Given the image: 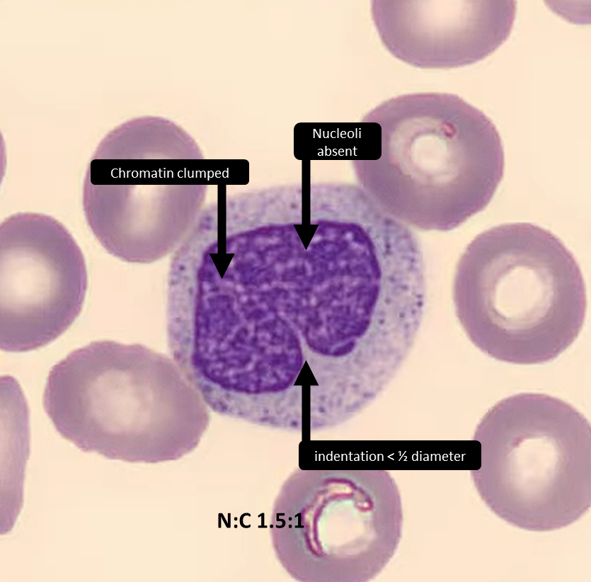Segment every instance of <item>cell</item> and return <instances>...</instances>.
Returning <instances> with one entry per match:
<instances>
[{"mask_svg":"<svg viewBox=\"0 0 591 582\" xmlns=\"http://www.w3.org/2000/svg\"><path fill=\"white\" fill-rule=\"evenodd\" d=\"M43 407L82 451L129 462L178 460L196 448L210 422L205 402L170 358L108 340L53 365Z\"/></svg>","mask_w":591,"mask_h":582,"instance_id":"1","label":"cell"},{"mask_svg":"<svg viewBox=\"0 0 591 582\" xmlns=\"http://www.w3.org/2000/svg\"><path fill=\"white\" fill-rule=\"evenodd\" d=\"M380 156L356 162L369 195L408 227L447 232L481 212L504 173L498 131L457 95L415 93L385 101L367 116Z\"/></svg>","mask_w":591,"mask_h":582,"instance_id":"2","label":"cell"},{"mask_svg":"<svg viewBox=\"0 0 591 582\" xmlns=\"http://www.w3.org/2000/svg\"><path fill=\"white\" fill-rule=\"evenodd\" d=\"M457 316L472 343L497 360L551 361L579 336L587 309L572 253L535 224H501L478 234L457 265Z\"/></svg>","mask_w":591,"mask_h":582,"instance_id":"3","label":"cell"},{"mask_svg":"<svg viewBox=\"0 0 591 582\" xmlns=\"http://www.w3.org/2000/svg\"><path fill=\"white\" fill-rule=\"evenodd\" d=\"M84 254L59 221L18 212L0 225L1 349L25 352L60 336L81 311Z\"/></svg>","mask_w":591,"mask_h":582,"instance_id":"4","label":"cell"},{"mask_svg":"<svg viewBox=\"0 0 591 582\" xmlns=\"http://www.w3.org/2000/svg\"><path fill=\"white\" fill-rule=\"evenodd\" d=\"M373 20L386 50L421 69L476 63L509 37L513 0H376Z\"/></svg>","mask_w":591,"mask_h":582,"instance_id":"5","label":"cell"},{"mask_svg":"<svg viewBox=\"0 0 591 582\" xmlns=\"http://www.w3.org/2000/svg\"><path fill=\"white\" fill-rule=\"evenodd\" d=\"M206 191L205 184L171 183L154 195L101 196L82 205L91 231L108 253L150 263L180 246L202 210Z\"/></svg>","mask_w":591,"mask_h":582,"instance_id":"6","label":"cell"}]
</instances>
